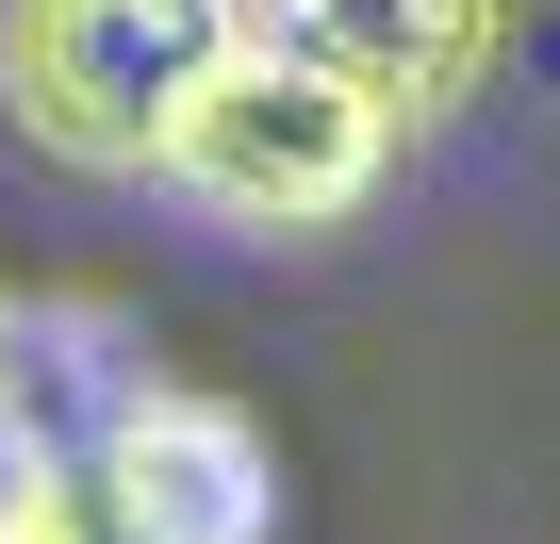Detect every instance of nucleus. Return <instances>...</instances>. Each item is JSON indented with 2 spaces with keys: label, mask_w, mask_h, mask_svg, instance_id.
<instances>
[{
  "label": "nucleus",
  "mask_w": 560,
  "mask_h": 544,
  "mask_svg": "<svg viewBox=\"0 0 560 544\" xmlns=\"http://www.w3.org/2000/svg\"><path fill=\"white\" fill-rule=\"evenodd\" d=\"M149 182H165V198H198L214 231L314 247V231H347V215L396 182V116H380L363 83L298 67V50L231 34V50L198 67V100L165 116V165H149Z\"/></svg>",
  "instance_id": "1"
},
{
  "label": "nucleus",
  "mask_w": 560,
  "mask_h": 544,
  "mask_svg": "<svg viewBox=\"0 0 560 544\" xmlns=\"http://www.w3.org/2000/svg\"><path fill=\"white\" fill-rule=\"evenodd\" d=\"M231 34H247L231 0H0V116L67 182H149L165 116Z\"/></svg>",
  "instance_id": "2"
},
{
  "label": "nucleus",
  "mask_w": 560,
  "mask_h": 544,
  "mask_svg": "<svg viewBox=\"0 0 560 544\" xmlns=\"http://www.w3.org/2000/svg\"><path fill=\"white\" fill-rule=\"evenodd\" d=\"M83 511H100V544H264V511H280V462H264V429H247L231 396H198V380H149V396L100 429V462H83Z\"/></svg>",
  "instance_id": "3"
},
{
  "label": "nucleus",
  "mask_w": 560,
  "mask_h": 544,
  "mask_svg": "<svg viewBox=\"0 0 560 544\" xmlns=\"http://www.w3.org/2000/svg\"><path fill=\"white\" fill-rule=\"evenodd\" d=\"M264 50H298L330 83H363L396 132H445L494 67H511V0H231Z\"/></svg>",
  "instance_id": "4"
},
{
  "label": "nucleus",
  "mask_w": 560,
  "mask_h": 544,
  "mask_svg": "<svg viewBox=\"0 0 560 544\" xmlns=\"http://www.w3.org/2000/svg\"><path fill=\"white\" fill-rule=\"evenodd\" d=\"M149 396V331L116 298H0V445L18 462H100V429Z\"/></svg>",
  "instance_id": "5"
}]
</instances>
